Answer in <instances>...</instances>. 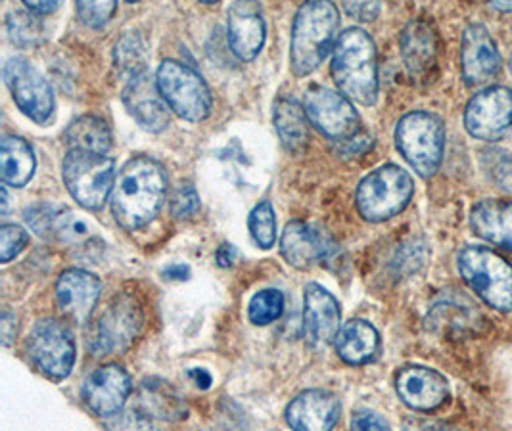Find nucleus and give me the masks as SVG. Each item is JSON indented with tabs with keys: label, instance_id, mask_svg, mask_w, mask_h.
<instances>
[{
	"label": "nucleus",
	"instance_id": "23",
	"mask_svg": "<svg viewBox=\"0 0 512 431\" xmlns=\"http://www.w3.org/2000/svg\"><path fill=\"white\" fill-rule=\"evenodd\" d=\"M470 228L493 246L512 251L511 200H482L470 211Z\"/></svg>",
	"mask_w": 512,
	"mask_h": 431
},
{
	"label": "nucleus",
	"instance_id": "22",
	"mask_svg": "<svg viewBox=\"0 0 512 431\" xmlns=\"http://www.w3.org/2000/svg\"><path fill=\"white\" fill-rule=\"evenodd\" d=\"M332 251V244L321 230L302 221L288 223L280 238L282 257L296 269L305 271L315 263H323Z\"/></svg>",
	"mask_w": 512,
	"mask_h": 431
},
{
	"label": "nucleus",
	"instance_id": "31",
	"mask_svg": "<svg viewBox=\"0 0 512 431\" xmlns=\"http://www.w3.org/2000/svg\"><path fill=\"white\" fill-rule=\"evenodd\" d=\"M248 227L257 246L263 250H271L277 242V217L273 205L269 202L257 204L250 213Z\"/></svg>",
	"mask_w": 512,
	"mask_h": 431
},
{
	"label": "nucleus",
	"instance_id": "45",
	"mask_svg": "<svg viewBox=\"0 0 512 431\" xmlns=\"http://www.w3.org/2000/svg\"><path fill=\"white\" fill-rule=\"evenodd\" d=\"M0 328H2V343L8 347V345H10V341L14 340L16 332H18V326H16V317H14L12 313L4 311Z\"/></svg>",
	"mask_w": 512,
	"mask_h": 431
},
{
	"label": "nucleus",
	"instance_id": "7",
	"mask_svg": "<svg viewBox=\"0 0 512 431\" xmlns=\"http://www.w3.org/2000/svg\"><path fill=\"white\" fill-rule=\"evenodd\" d=\"M415 194V182L399 165H382L357 186L355 202L361 217L369 223H382L399 215Z\"/></svg>",
	"mask_w": 512,
	"mask_h": 431
},
{
	"label": "nucleus",
	"instance_id": "28",
	"mask_svg": "<svg viewBox=\"0 0 512 431\" xmlns=\"http://www.w3.org/2000/svg\"><path fill=\"white\" fill-rule=\"evenodd\" d=\"M275 129L288 152H300L307 144V114L296 98L282 96L275 104Z\"/></svg>",
	"mask_w": 512,
	"mask_h": 431
},
{
	"label": "nucleus",
	"instance_id": "6",
	"mask_svg": "<svg viewBox=\"0 0 512 431\" xmlns=\"http://www.w3.org/2000/svg\"><path fill=\"white\" fill-rule=\"evenodd\" d=\"M397 150L422 179L434 177L445 154V125L438 115L411 112L396 127Z\"/></svg>",
	"mask_w": 512,
	"mask_h": 431
},
{
	"label": "nucleus",
	"instance_id": "35",
	"mask_svg": "<svg viewBox=\"0 0 512 431\" xmlns=\"http://www.w3.org/2000/svg\"><path fill=\"white\" fill-rule=\"evenodd\" d=\"M10 39L20 46L35 45L41 35V23L33 18V14L14 12L8 18Z\"/></svg>",
	"mask_w": 512,
	"mask_h": 431
},
{
	"label": "nucleus",
	"instance_id": "32",
	"mask_svg": "<svg viewBox=\"0 0 512 431\" xmlns=\"http://www.w3.org/2000/svg\"><path fill=\"white\" fill-rule=\"evenodd\" d=\"M480 163L489 181L503 192L512 194V154L503 148H488L482 152Z\"/></svg>",
	"mask_w": 512,
	"mask_h": 431
},
{
	"label": "nucleus",
	"instance_id": "24",
	"mask_svg": "<svg viewBox=\"0 0 512 431\" xmlns=\"http://www.w3.org/2000/svg\"><path fill=\"white\" fill-rule=\"evenodd\" d=\"M401 56L411 77L420 79L428 75L438 58L436 31L426 22L409 23L401 33Z\"/></svg>",
	"mask_w": 512,
	"mask_h": 431
},
{
	"label": "nucleus",
	"instance_id": "47",
	"mask_svg": "<svg viewBox=\"0 0 512 431\" xmlns=\"http://www.w3.org/2000/svg\"><path fill=\"white\" fill-rule=\"evenodd\" d=\"M215 259L221 267H231L236 259V248L229 246V244H223L217 253H215Z\"/></svg>",
	"mask_w": 512,
	"mask_h": 431
},
{
	"label": "nucleus",
	"instance_id": "13",
	"mask_svg": "<svg viewBox=\"0 0 512 431\" xmlns=\"http://www.w3.org/2000/svg\"><path fill=\"white\" fill-rule=\"evenodd\" d=\"M2 75L18 108L35 123H47L54 114V92L47 79L22 58H10Z\"/></svg>",
	"mask_w": 512,
	"mask_h": 431
},
{
	"label": "nucleus",
	"instance_id": "30",
	"mask_svg": "<svg viewBox=\"0 0 512 431\" xmlns=\"http://www.w3.org/2000/svg\"><path fill=\"white\" fill-rule=\"evenodd\" d=\"M114 62H116V68L121 71V75H125V81L146 71V50L137 31H131L119 39Z\"/></svg>",
	"mask_w": 512,
	"mask_h": 431
},
{
	"label": "nucleus",
	"instance_id": "12",
	"mask_svg": "<svg viewBox=\"0 0 512 431\" xmlns=\"http://www.w3.org/2000/svg\"><path fill=\"white\" fill-rule=\"evenodd\" d=\"M465 129L470 137L497 142L512 131V89L491 85L472 96L465 108Z\"/></svg>",
	"mask_w": 512,
	"mask_h": 431
},
{
	"label": "nucleus",
	"instance_id": "20",
	"mask_svg": "<svg viewBox=\"0 0 512 431\" xmlns=\"http://www.w3.org/2000/svg\"><path fill=\"white\" fill-rule=\"evenodd\" d=\"M102 284L94 274L70 269L60 274L56 282V301L60 313L73 324H85L100 299Z\"/></svg>",
	"mask_w": 512,
	"mask_h": 431
},
{
	"label": "nucleus",
	"instance_id": "15",
	"mask_svg": "<svg viewBox=\"0 0 512 431\" xmlns=\"http://www.w3.org/2000/svg\"><path fill=\"white\" fill-rule=\"evenodd\" d=\"M123 104L140 127L150 133H162L171 123L169 106L163 100L156 79H152L148 71L125 81Z\"/></svg>",
	"mask_w": 512,
	"mask_h": 431
},
{
	"label": "nucleus",
	"instance_id": "43",
	"mask_svg": "<svg viewBox=\"0 0 512 431\" xmlns=\"http://www.w3.org/2000/svg\"><path fill=\"white\" fill-rule=\"evenodd\" d=\"M346 12L351 18L363 20V22H371L378 14H380V4L378 2H346L344 4Z\"/></svg>",
	"mask_w": 512,
	"mask_h": 431
},
{
	"label": "nucleus",
	"instance_id": "29",
	"mask_svg": "<svg viewBox=\"0 0 512 431\" xmlns=\"http://www.w3.org/2000/svg\"><path fill=\"white\" fill-rule=\"evenodd\" d=\"M66 142L71 150L106 156L112 150V131L104 119L96 115H83L68 127Z\"/></svg>",
	"mask_w": 512,
	"mask_h": 431
},
{
	"label": "nucleus",
	"instance_id": "38",
	"mask_svg": "<svg viewBox=\"0 0 512 431\" xmlns=\"http://www.w3.org/2000/svg\"><path fill=\"white\" fill-rule=\"evenodd\" d=\"M200 211V196L192 184H181L171 196V213L175 219H190Z\"/></svg>",
	"mask_w": 512,
	"mask_h": 431
},
{
	"label": "nucleus",
	"instance_id": "11",
	"mask_svg": "<svg viewBox=\"0 0 512 431\" xmlns=\"http://www.w3.org/2000/svg\"><path fill=\"white\" fill-rule=\"evenodd\" d=\"M142 328L139 301L131 295H119L98 318L91 338V351L96 357L119 355L137 340Z\"/></svg>",
	"mask_w": 512,
	"mask_h": 431
},
{
	"label": "nucleus",
	"instance_id": "25",
	"mask_svg": "<svg viewBox=\"0 0 512 431\" xmlns=\"http://www.w3.org/2000/svg\"><path fill=\"white\" fill-rule=\"evenodd\" d=\"M139 407L144 416L163 422H177L187 418L188 407L185 399L171 384L150 378L144 380L139 389Z\"/></svg>",
	"mask_w": 512,
	"mask_h": 431
},
{
	"label": "nucleus",
	"instance_id": "44",
	"mask_svg": "<svg viewBox=\"0 0 512 431\" xmlns=\"http://www.w3.org/2000/svg\"><path fill=\"white\" fill-rule=\"evenodd\" d=\"M403 428L405 431H457L447 424L436 422V420H426V418H407Z\"/></svg>",
	"mask_w": 512,
	"mask_h": 431
},
{
	"label": "nucleus",
	"instance_id": "26",
	"mask_svg": "<svg viewBox=\"0 0 512 431\" xmlns=\"http://www.w3.org/2000/svg\"><path fill=\"white\" fill-rule=\"evenodd\" d=\"M336 351L344 363L351 366L369 363L380 347L378 332L367 320H351L342 326L336 338Z\"/></svg>",
	"mask_w": 512,
	"mask_h": 431
},
{
	"label": "nucleus",
	"instance_id": "2",
	"mask_svg": "<svg viewBox=\"0 0 512 431\" xmlns=\"http://www.w3.org/2000/svg\"><path fill=\"white\" fill-rule=\"evenodd\" d=\"M332 77L346 98L363 106H373L378 98V54L373 37L361 29H346L332 58Z\"/></svg>",
	"mask_w": 512,
	"mask_h": 431
},
{
	"label": "nucleus",
	"instance_id": "16",
	"mask_svg": "<svg viewBox=\"0 0 512 431\" xmlns=\"http://www.w3.org/2000/svg\"><path fill=\"white\" fill-rule=\"evenodd\" d=\"M133 391V382L127 370L119 364H106L94 370L83 386V399L94 414L112 418L121 412Z\"/></svg>",
	"mask_w": 512,
	"mask_h": 431
},
{
	"label": "nucleus",
	"instance_id": "14",
	"mask_svg": "<svg viewBox=\"0 0 512 431\" xmlns=\"http://www.w3.org/2000/svg\"><path fill=\"white\" fill-rule=\"evenodd\" d=\"M461 68L466 85L489 83L501 71V54L486 25L470 23L463 33Z\"/></svg>",
	"mask_w": 512,
	"mask_h": 431
},
{
	"label": "nucleus",
	"instance_id": "21",
	"mask_svg": "<svg viewBox=\"0 0 512 431\" xmlns=\"http://www.w3.org/2000/svg\"><path fill=\"white\" fill-rule=\"evenodd\" d=\"M229 43L234 54L250 62L265 45V20L257 2H234L229 8Z\"/></svg>",
	"mask_w": 512,
	"mask_h": 431
},
{
	"label": "nucleus",
	"instance_id": "36",
	"mask_svg": "<svg viewBox=\"0 0 512 431\" xmlns=\"http://www.w3.org/2000/svg\"><path fill=\"white\" fill-rule=\"evenodd\" d=\"M75 10L81 18V22L93 29H100L104 27L106 23L112 20V16L116 14L117 2L110 0V2H77L75 4Z\"/></svg>",
	"mask_w": 512,
	"mask_h": 431
},
{
	"label": "nucleus",
	"instance_id": "4",
	"mask_svg": "<svg viewBox=\"0 0 512 431\" xmlns=\"http://www.w3.org/2000/svg\"><path fill=\"white\" fill-rule=\"evenodd\" d=\"M303 110L311 125H315L325 137L344 142L348 154L363 152L371 138L361 133V117L355 112L350 98L325 87H311L305 92Z\"/></svg>",
	"mask_w": 512,
	"mask_h": 431
},
{
	"label": "nucleus",
	"instance_id": "51",
	"mask_svg": "<svg viewBox=\"0 0 512 431\" xmlns=\"http://www.w3.org/2000/svg\"><path fill=\"white\" fill-rule=\"evenodd\" d=\"M0 213L2 215L8 213V190H6V186H2V207H0Z\"/></svg>",
	"mask_w": 512,
	"mask_h": 431
},
{
	"label": "nucleus",
	"instance_id": "5",
	"mask_svg": "<svg viewBox=\"0 0 512 431\" xmlns=\"http://www.w3.org/2000/svg\"><path fill=\"white\" fill-rule=\"evenodd\" d=\"M457 267L466 284L499 313L512 311V265L497 251L466 246L459 251Z\"/></svg>",
	"mask_w": 512,
	"mask_h": 431
},
{
	"label": "nucleus",
	"instance_id": "49",
	"mask_svg": "<svg viewBox=\"0 0 512 431\" xmlns=\"http://www.w3.org/2000/svg\"><path fill=\"white\" fill-rule=\"evenodd\" d=\"M190 378L196 382V386L202 387V389H208L211 386V374L208 370L194 368V370H190Z\"/></svg>",
	"mask_w": 512,
	"mask_h": 431
},
{
	"label": "nucleus",
	"instance_id": "10",
	"mask_svg": "<svg viewBox=\"0 0 512 431\" xmlns=\"http://www.w3.org/2000/svg\"><path fill=\"white\" fill-rule=\"evenodd\" d=\"M27 351L33 364L50 380H66L73 370L77 349L70 328L58 320H41L29 334Z\"/></svg>",
	"mask_w": 512,
	"mask_h": 431
},
{
	"label": "nucleus",
	"instance_id": "9",
	"mask_svg": "<svg viewBox=\"0 0 512 431\" xmlns=\"http://www.w3.org/2000/svg\"><path fill=\"white\" fill-rule=\"evenodd\" d=\"M156 83L167 106L187 121H204L211 114V92L206 81L181 62L165 60L156 73Z\"/></svg>",
	"mask_w": 512,
	"mask_h": 431
},
{
	"label": "nucleus",
	"instance_id": "19",
	"mask_svg": "<svg viewBox=\"0 0 512 431\" xmlns=\"http://www.w3.org/2000/svg\"><path fill=\"white\" fill-rule=\"evenodd\" d=\"M340 401L325 389H307L286 409V422L292 431H334L340 420Z\"/></svg>",
	"mask_w": 512,
	"mask_h": 431
},
{
	"label": "nucleus",
	"instance_id": "37",
	"mask_svg": "<svg viewBox=\"0 0 512 431\" xmlns=\"http://www.w3.org/2000/svg\"><path fill=\"white\" fill-rule=\"evenodd\" d=\"M27 232L18 225H2L0 228V261L10 263L27 246Z\"/></svg>",
	"mask_w": 512,
	"mask_h": 431
},
{
	"label": "nucleus",
	"instance_id": "3",
	"mask_svg": "<svg viewBox=\"0 0 512 431\" xmlns=\"http://www.w3.org/2000/svg\"><path fill=\"white\" fill-rule=\"evenodd\" d=\"M340 25V12L332 2H305L292 27L290 62L298 77L313 73L325 62Z\"/></svg>",
	"mask_w": 512,
	"mask_h": 431
},
{
	"label": "nucleus",
	"instance_id": "17",
	"mask_svg": "<svg viewBox=\"0 0 512 431\" xmlns=\"http://www.w3.org/2000/svg\"><path fill=\"white\" fill-rule=\"evenodd\" d=\"M396 389L399 399L419 412L440 409L451 393L447 378L426 366L401 368L396 376Z\"/></svg>",
	"mask_w": 512,
	"mask_h": 431
},
{
	"label": "nucleus",
	"instance_id": "18",
	"mask_svg": "<svg viewBox=\"0 0 512 431\" xmlns=\"http://www.w3.org/2000/svg\"><path fill=\"white\" fill-rule=\"evenodd\" d=\"M340 305L334 295L319 284H307L303 295V324L305 338L313 347H326L340 334Z\"/></svg>",
	"mask_w": 512,
	"mask_h": 431
},
{
	"label": "nucleus",
	"instance_id": "33",
	"mask_svg": "<svg viewBox=\"0 0 512 431\" xmlns=\"http://www.w3.org/2000/svg\"><path fill=\"white\" fill-rule=\"evenodd\" d=\"M284 311V295L279 290L257 292L248 305V318L256 326H267L279 320Z\"/></svg>",
	"mask_w": 512,
	"mask_h": 431
},
{
	"label": "nucleus",
	"instance_id": "27",
	"mask_svg": "<svg viewBox=\"0 0 512 431\" xmlns=\"http://www.w3.org/2000/svg\"><path fill=\"white\" fill-rule=\"evenodd\" d=\"M37 167L35 152L29 142L20 137H4L0 144V175L10 186L22 188L33 179Z\"/></svg>",
	"mask_w": 512,
	"mask_h": 431
},
{
	"label": "nucleus",
	"instance_id": "42",
	"mask_svg": "<svg viewBox=\"0 0 512 431\" xmlns=\"http://www.w3.org/2000/svg\"><path fill=\"white\" fill-rule=\"evenodd\" d=\"M351 431H392V428L373 410H357L351 418Z\"/></svg>",
	"mask_w": 512,
	"mask_h": 431
},
{
	"label": "nucleus",
	"instance_id": "52",
	"mask_svg": "<svg viewBox=\"0 0 512 431\" xmlns=\"http://www.w3.org/2000/svg\"><path fill=\"white\" fill-rule=\"evenodd\" d=\"M509 68H511V73H512V56H511V64H509Z\"/></svg>",
	"mask_w": 512,
	"mask_h": 431
},
{
	"label": "nucleus",
	"instance_id": "8",
	"mask_svg": "<svg viewBox=\"0 0 512 431\" xmlns=\"http://www.w3.org/2000/svg\"><path fill=\"white\" fill-rule=\"evenodd\" d=\"M71 198L87 211H98L116 186L114 159L83 150H70L62 167Z\"/></svg>",
	"mask_w": 512,
	"mask_h": 431
},
{
	"label": "nucleus",
	"instance_id": "40",
	"mask_svg": "<svg viewBox=\"0 0 512 431\" xmlns=\"http://www.w3.org/2000/svg\"><path fill=\"white\" fill-rule=\"evenodd\" d=\"M108 431H160L154 422L137 412H117L116 416L110 418Z\"/></svg>",
	"mask_w": 512,
	"mask_h": 431
},
{
	"label": "nucleus",
	"instance_id": "34",
	"mask_svg": "<svg viewBox=\"0 0 512 431\" xmlns=\"http://www.w3.org/2000/svg\"><path fill=\"white\" fill-rule=\"evenodd\" d=\"M472 309V307H470ZM466 307H459L453 303H443L442 307H436L432 311L434 324L438 328H445L451 322V330L449 332H468L474 328V324H480L482 317H478V313L470 311Z\"/></svg>",
	"mask_w": 512,
	"mask_h": 431
},
{
	"label": "nucleus",
	"instance_id": "50",
	"mask_svg": "<svg viewBox=\"0 0 512 431\" xmlns=\"http://www.w3.org/2000/svg\"><path fill=\"white\" fill-rule=\"evenodd\" d=\"M491 8H493V10H499V12H505V14H512V2H509V0L491 2Z\"/></svg>",
	"mask_w": 512,
	"mask_h": 431
},
{
	"label": "nucleus",
	"instance_id": "39",
	"mask_svg": "<svg viewBox=\"0 0 512 431\" xmlns=\"http://www.w3.org/2000/svg\"><path fill=\"white\" fill-rule=\"evenodd\" d=\"M52 232H56L60 236V240H64V242H75V240H81L87 236L89 227L85 221L77 219L71 211H64V213H56Z\"/></svg>",
	"mask_w": 512,
	"mask_h": 431
},
{
	"label": "nucleus",
	"instance_id": "46",
	"mask_svg": "<svg viewBox=\"0 0 512 431\" xmlns=\"http://www.w3.org/2000/svg\"><path fill=\"white\" fill-rule=\"evenodd\" d=\"M25 8L35 16H47V14H52L60 8V2H56V0H50V2H31V0H27Z\"/></svg>",
	"mask_w": 512,
	"mask_h": 431
},
{
	"label": "nucleus",
	"instance_id": "48",
	"mask_svg": "<svg viewBox=\"0 0 512 431\" xmlns=\"http://www.w3.org/2000/svg\"><path fill=\"white\" fill-rule=\"evenodd\" d=\"M188 276H190V269L187 265H171L163 271L165 280H188Z\"/></svg>",
	"mask_w": 512,
	"mask_h": 431
},
{
	"label": "nucleus",
	"instance_id": "41",
	"mask_svg": "<svg viewBox=\"0 0 512 431\" xmlns=\"http://www.w3.org/2000/svg\"><path fill=\"white\" fill-rule=\"evenodd\" d=\"M54 219H56V211L48 205H35L25 211L27 225L33 228L39 236H47L48 232H52Z\"/></svg>",
	"mask_w": 512,
	"mask_h": 431
},
{
	"label": "nucleus",
	"instance_id": "1",
	"mask_svg": "<svg viewBox=\"0 0 512 431\" xmlns=\"http://www.w3.org/2000/svg\"><path fill=\"white\" fill-rule=\"evenodd\" d=\"M167 179L156 159L139 156L127 161L117 175L112 213L117 225L129 232L150 225L165 202Z\"/></svg>",
	"mask_w": 512,
	"mask_h": 431
}]
</instances>
